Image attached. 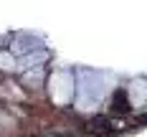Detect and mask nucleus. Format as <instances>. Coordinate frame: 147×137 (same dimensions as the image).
Returning a JSON list of instances; mask_svg holds the SVG:
<instances>
[{
  "mask_svg": "<svg viewBox=\"0 0 147 137\" xmlns=\"http://www.w3.org/2000/svg\"><path fill=\"white\" fill-rule=\"evenodd\" d=\"M129 112V102H127V94L124 89H117L112 97V114H127Z\"/></svg>",
  "mask_w": 147,
  "mask_h": 137,
  "instance_id": "nucleus-2",
  "label": "nucleus"
},
{
  "mask_svg": "<svg viewBox=\"0 0 147 137\" xmlns=\"http://www.w3.org/2000/svg\"><path fill=\"white\" fill-rule=\"evenodd\" d=\"M140 122H145V124H147V114H145V117H140Z\"/></svg>",
  "mask_w": 147,
  "mask_h": 137,
  "instance_id": "nucleus-4",
  "label": "nucleus"
},
{
  "mask_svg": "<svg viewBox=\"0 0 147 137\" xmlns=\"http://www.w3.org/2000/svg\"><path fill=\"white\" fill-rule=\"evenodd\" d=\"M41 137H74V135H63V132H46Z\"/></svg>",
  "mask_w": 147,
  "mask_h": 137,
  "instance_id": "nucleus-3",
  "label": "nucleus"
},
{
  "mask_svg": "<svg viewBox=\"0 0 147 137\" xmlns=\"http://www.w3.org/2000/svg\"><path fill=\"white\" fill-rule=\"evenodd\" d=\"M86 130L91 135H109L114 127H112V122L107 119V117H94V119L86 122Z\"/></svg>",
  "mask_w": 147,
  "mask_h": 137,
  "instance_id": "nucleus-1",
  "label": "nucleus"
}]
</instances>
